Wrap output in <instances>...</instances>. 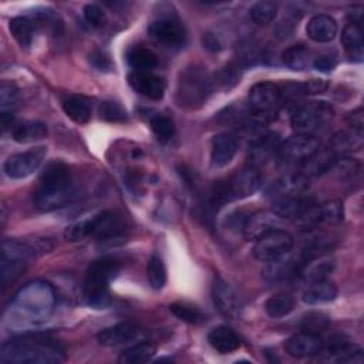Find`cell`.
Here are the masks:
<instances>
[{"mask_svg":"<svg viewBox=\"0 0 364 364\" xmlns=\"http://www.w3.org/2000/svg\"><path fill=\"white\" fill-rule=\"evenodd\" d=\"M0 360L14 364H55L64 360V348L46 336H23L3 343Z\"/></svg>","mask_w":364,"mask_h":364,"instance_id":"6da1fadb","label":"cell"},{"mask_svg":"<svg viewBox=\"0 0 364 364\" xmlns=\"http://www.w3.org/2000/svg\"><path fill=\"white\" fill-rule=\"evenodd\" d=\"M74 198L75 188L68 166L63 162L48 164L34 192V205L43 212H50L68 205Z\"/></svg>","mask_w":364,"mask_h":364,"instance_id":"7a4b0ae2","label":"cell"},{"mask_svg":"<svg viewBox=\"0 0 364 364\" xmlns=\"http://www.w3.org/2000/svg\"><path fill=\"white\" fill-rule=\"evenodd\" d=\"M121 263L111 257L92 262L87 270L82 296L91 307H105L109 301V282L118 276Z\"/></svg>","mask_w":364,"mask_h":364,"instance_id":"3957f363","label":"cell"},{"mask_svg":"<svg viewBox=\"0 0 364 364\" xmlns=\"http://www.w3.org/2000/svg\"><path fill=\"white\" fill-rule=\"evenodd\" d=\"M13 306L30 317L44 318L47 317L55 304L54 289L41 280H34L23 287L13 297Z\"/></svg>","mask_w":364,"mask_h":364,"instance_id":"277c9868","label":"cell"},{"mask_svg":"<svg viewBox=\"0 0 364 364\" xmlns=\"http://www.w3.org/2000/svg\"><path fill=\"white\" fill-rule=\"evenodd\" d=\"M213 81L203 67H188L181 73L176 90V100L181 107L198 108L209 97Z\"/></svg>","mask_w":364,"mask_h":364,"instance_id":"5b68a950","label":"cell"},{"mask_svg":"<svg viewBox=\"0 0 364 364\" xmlns=\"http://www.w3.org/2000/svg\"><path fill=\"white\" fill-rule=\"evenodd\" d=\"M283 90L270 81L255 84L249 92V119L256 125H262L274 118L277 108L283 102Z\"/></svg>","mask_w":364,"mask_h":364,"instance_id":"8992f818","label":"cell"},{"mask_svg":"<svg viewBox=\"0 0 364 364\" xmlns=\"http://www.w3.org/2000/svg\"><path fill=\"white\" fill-rule=\"evenodd\" d=\"M260 186V175L256 168L247 166L235 173L230 179L219 182L212 191V205L222 206L226 202L253 195Z\"/></svg>","mask_w":364,"mask_h":364,"instance_id":"52a82bcc","label":"cell"},{"mask_svg":"<svg viewBox=\"0 0 364 364\" xmlns=\"http://www.w3.org/2000/svg\"><path fill=\"white\" fill-rule=\"evenodd\" d=\"M334 111L330 104L324 101H310L299 105L291 115V128L296 134L314 135L327 127Z\"/></svg>","mask_w":364,"mask_h":364,"instance_id":"ba28073f","label":"cell"},{"mask_svg":"<svg viewBox=\"0 0 364 364\" xmlns=\"http://www.w3.org/2000/svg\"><path fill=\"white\" fill-rule=\"evenodd\" d=\"M34 247L17 240H4L1 245V284L6 287L26 269Z\"/></svg>","mask_w":364,"mask_h":364,"instance_id":"9c48e42d","label":"cell"},{"mask_svg":"<svg viewBox=\"0 0 364 364\" xmlns=\"http://www.w3.org/2000/svg\"><path fill=\"white\" fill-rule=\"evenodd\" d=\"M151 40L162 48L179 50L186 41L183 24L173 17H159L148 26Z\"/></svg>","mask_w":364,"mask_h":364,"instance_id":"30bf717a","label":"cell"},{"mask_svg":"<svg viewBox=\"0 0 364 364\" xmlns=\"http://www.w3.org/2000/svg\"><path fill=\"white\" fill-rule=\"evenodd\" d=\"M293 237L283 229H274L259 237L253 247V255L260 262H273L290 253L293 249Z\"/></svg>","mask_w":364,"mask_h":364,"instance_id":"8fae6325","label":"cell"},{"mask_svg":"<svg viewBox=\"0 0 364 364\" xmlns=\"http://www.w3.org/2000/svg\"><path fill=\"white\" fill-rule=\"evenodd\" d=\"M317 149H320V142L314 135L296 134L279 144L276 155L283 164H303Z\"/></svg>","mask_w":364,"mask_h":364,"instance_id":"7c38bea8","label":"cell"},{"mask_svg":"<svg viewBox=\"0 0 364 364\" xmlns=\"http://www.w3.org/2000/svg\"><path fill=\"white\" fill-rule=\"evenodd\" d=\"M46 148L38 146L33 148L24 152L13 154L10 155L4 164H3V171L4 173L11 178V179H23L30 176L34 171L40 168L43 164V159L46 156Z\"/></svg>","mask_w":364,"mask_h":364,"instance_id":"4fadbf2b","label":"cell"},{"mask_svg":"<svg viewBox=\"0 0 364 364\" xmlns=\"http://www.w3.org/2000/svg\"><path fill=\"white\" fill-rule=\"evenodd\" d=\"M127 225L121 215L112 210L100 212L95 216H91V233L90 236L97 237L98 240L109 242L119 239L125 233Z\"/></svg>","mask_w":364,"mask_h":364,"instance_id":"5bb4252c","label":"cell"},{"mask_svg":"<svg viewBox=\"0 0 364 364\" xmlns=\"http://www.w3.org/2000/svg\"><path fill=\"white\" fill-rule=\"evenodd\" d=\"M212 297L216 309L226 317H237L242 311V300L237 291L222 277L216 276L212 284Z\"/></svg>","mask_w":364,"mask_h":364,"instance_id":"9a60e30c","label":"cell"},{"mask_svg":"<svg viewBox=\"0 0 364 364\" xmlns=\"http://www.w3.org/2000/svg\"><path fill=\"white\" fill-rule=\"evenodd\" d=\"M323 347H324V341L320 337V334L307 331V330L293 334L286 341V346H284L287 354L294 358H306V357L317 355L318 353H321Z\"/></svg>","mask_w":364,"mask_h":364,"instance_id":"2e32d148","label":"cell"},{"mask_svg":"<svg viewBox=\"0 0 364 364\" xmlns=\"http://www.w3.org/2000/svg\"><path fill=\"white\" fill-rule=\"evenodd\" d=\"M128 82L134 91L151 100H161L165 94V80L151 71H132L128 75Z\"/></svg>","mask_w":364,"mask_h":364,"instance_id":"e0dca14e","label":"cell"},{"mask_svg":"<svg viewBox=\"0 0 364 364\" xmlns=\"http://www.w3.org/2000/svg\"><path fill=\"white\" fill-rule=\"evenodd\" d=\"M280 228V218L274 212L262 210L246 218L243 225V235L247 240H257L270 230Z\"/></svg>","mask_w":364,"mask_h":364,"instance_id":"ac0fdd59","label":"cell"},{"mask_svg":"<svg viewBox=\"0 0 364 364\" xmlns=\"http://www.w3.org/2000/svg\"><path fill=\"white\" fill-rule=\"evenodd\" d=\"M139 334H141V327L136 323L122 321V323H118L115 326L101 330L97 334V340L102 346L114 347V346L127 344V343L135 340Z\"/></svg>","mask_w":364,"mask_h":364,"instance_id":"d6986e66","label":"cell"},{"mask_svg":"<svg viewBox=\"0 0 364 364\" xmlns=\"http://www.w3.org/2000/svg\"><path fill=\"white\" fill-rule=\"evenodd\" d=\"M279 138L273 132H262L252 139L249 148V164L253 168L263 165L277 151Z\"/></svg>","mask_w":364,"mask_h":364,"instance_id":"ffe728a7","label":"cell"},{"mask_svg":"<svg viewBox=\"0 0 364 364\" xmlns=\"http://www.w3.org/2000/svg\"><path fill=\"white\" fill-rule=\"evenodd\" d=\"M237 151V139L232 134H216L212 138V149H210V162L215 168H223L236 155Z\"/></svg>","mask_w":364,"mask_h":364,"instance_id":"44dd1931","label":"cell"},{"mask_svg":"<svg viewBox=\"0 0 364 364\" xmlns=\"http://www.w3.org/2000/svg\"><path fill=\"white\" fill-rule=\"evenodd\" d=\"M309 188V178L303 173H287L270 186L269 195L273 199L289 198V196H301V193Z\"/></svg>","mask_w":364,"mask_h":364,"instance_id":"7402d4cb","label":"cell"},{"mask_svg":"<svg viewBox=\"0 0 364 364\" xmlns=\"http://www.w3.org/2000/svg\"><path fill=\"white\" fill-rule=\"evenodd\" d=\"M340 161L338 155L328 149H317L301 164V173L307 178L321 176L331 171Z\"/></svg>","mask_w":364,"mask_h":364,"instance_id":"603a6c76","label":"cell"},{"mask_svg":"<svg viewBox=\"0 0 364 364\" xmlns=\"http://www.w3.org/2000/svg\"><path fill=\"white\" fill-rule=\"evenodd\" d=\"M333 269H334L333 259H330L328 256L317 255L303 260L297 270V274L307 283H311V282L327 279V276L333 272Z\"/></svg>","mask_w":364,"mask_h":364,"instance_id":"cb8c5ba5","label":"cell"},{"mask_svg":"<svg viewBox=\"0 0 364 364\" xmlns=\"http://www.w3.org/2000/svg\"><path fill=\"white\" fill-rule=\"evenodd\" d=\"M306 31L313 41L328 43L337 34V23L327 14H316L309 20Z\"/></svg>","mask_w":364,"mask_h":364,"instance_id":"d4e9b609","label":"cell"},{"mask_svg":"<svg viewBox=\"0 0 364 364\" xmlns=\"http://www.w3.org/2000/svg\"><path fill=\"white\" fill-rule=\"evenodd\" d=\"M364 144V136H363V129H344L338 131L333 135L330 141V149L337 154V155H347L354 151L361 149Z\"/></svg>","mask_w":364,"mask_h":364,"instance_id":"484cf974","label":"cell"},{"mask_svg":"<svg viewBox=\"0 0 364 364\" xmlns=\"http://www.w3.org/2000/svg\"><path fill=\"white\" fill-rule=\"evenodd\" d=\"M313 203L304 196H289V198H277L272 202V212H274L279 218L293 219L301 218L306 210Z\"/></svg>","mask_w":364,"mask_h":364,"instance_id":"4316f807","label":"cell"},{"mask_svg":"<svg viewBox=\"0 0 364 364\" xmlns=\"http://www.w3.org/2000/svg\"><path fill=\"white\" fill-rule=\"evenodd\" d=\"M209 344L219 353L228 354L240 347V338L235 330L228 326H218L208 334Z\"/></svg>","mask_w":364,"mask_h":364,"instance_id":"83f0119b","label":"cell"},{"mask_svg":"<svg viewBox=\"0 0 364 364\" xmlns=\"http://www.w3.org/2000/svg\"><path fill=\"white\" fill-rule=\"evenodd\" d=\"M47 125L40 121H23L13 127L11 136L18 144H31L47 136Z\"/></svg>","mask_w":364,"mask_h":364,"instance_id":"f1b7e54d","label":"cell"},{"mask_svg":"<svg viewBox=\"0 0 364 364\" xmlns=\"http://www.w3.org/2000/svg\"><path fill=\"white\" fill-rule=\"evenodd\" d=\"M336 296H337V287L331 282L324 279V280L309 283L307 289L301 294V299L307 304H321V303L334 300Z\"/></svg>","mask_w":364,"mask_h":364,"instance_id":"f546056e","label":"cell"},{"mask_svg":"<svg viewBox=\"0 0 364 364\" xmlns=\"http://www.w3.org/2000/svg\"><path fill=\"white\" fill-rule=\"evenodd\" d=\"M64 112L77 124H85L92 115V102L84 95H71L63 102Z\"/></svg>","mask_w":364,"mask_h":364,"instance_id":"4dcf8cb0","label":"cell"},{"mask_svg":"<svg viewBox=\"0 0 364 364\" xmlns=\"http://www.w3.org/2000/svg\"><path fill=\"white\" fill-rule=\"evenodd\" d=\"M300 264L301 262H294L293 259H286V256H283L277 260L269 262L263 270V277L270 283L284 280L293 274H297Z\"/></svg>","mask_w":364,"mask_h":364,"instance_id":"1f68e13d","label":"cell"},{"mask_svg":"<svg viewBox=\"0 0 364 364\" xmlns=\"http://www.w3.org/2000/svg\"><path fill=\"white\" fill-rule=\"evenodd\" d=\"M37 20L30 18V17H14L9 23L10 33L16 38V41L21 47H28L33 41L36 28H37Z\"/></svg>","mask_w":364,"mask_h":364,"instance_id":"d6a6232c","label":"cell"},{"mask_svg":"<svg viewBox=\"0 0 364 364\" xmlns=\"http://www.w3.org/2000/svg\"><path fill=\"white\" fill-rule=\"evenodd\" d=\"M128 64L134 71H152L158 65L156 55L146 47L134 46L127 54Z\"/></svg>","mask_w":364,"mask_h":364,"instance_id":"836d02e7","label":"cell"},{"mask_svg":"<svg viewBox=\"0 0 364 364\" xmlns=\"http://www.w3.org/2000/svg\"><path fill=\"white\" fill-rule=\"evenodd\" d=\"M156 353V346L151 341L138 343L121 353L118 363L121 364H141L149 361Z\"/></svg>","mask_w":364,"mask_h":364,"instance_id":"e575fe53","label":"cell"},{"mask_svg":"<svg viewBox=\"0 0 364 364\" xmlns=\"http://www.w3.org/2000/svg\"><path fill=\"white\" fill-rule=\"evenodd\" d=\"M283 63L291 68V70H304L310 64H313V55L311 51L303 46V44H296L289 47L284 54H283Z\"/></svg>","mask_w":364,"mask_h":364,"instance_id":"d590c367","label":"cell"},{"mask_svg":"<svg viewBox=\"0 0 364 364\" xmlns=\"http://www.w3.org/2000/svg\"><path fill=\"white\" fill-rule=\"evenodd\" d=\"M341 43L346 51L353 57L363 55V30L360 24L350 23L343 28L341 33Z\"/></svg>","mask_w":364,"mask_h":364,"instance_id":"8d00e7d4","label":"cell"},{"mask_svg":"<svg viewBox=\"0 0 364 364\" xmlns=\"http://www.w3.org/2000/svg\"><path fill=\"white\" fill-rule=\"evenodd\" d=\"M169 310L176 318L188 324H200L205 321V314L202 310L188 301H175L169 306Z\"/></svg>","mask_w":364,"mask_h":364,"instance_id":"74e56055","label":"cell"},{"mask_svg":"<svg viewBox=\"0 0 364 364\" xmlns=\"http://www.w3.org/2000/svg\"><path fill=\"white\" fill-rule=\"evenodd\" d=\"M294 307V300L289 294H274L264 303V311L272 318H280L287 316Z\"/></svg>","mask_w":364,"mask_h":364,"instance_id":"f35d334b","label":"cell"},{"mask_svg":"<svg viewBox=\"0 0 364 364\" xmlns=\"http://www.w3.org/2000/svg\"><path fill=\"white\" fill-rule=\"evenodd\" d=\"M250 18L257 26H266L272 23L277 16V4L273 1L262 0L255 3L249 10Z\"/></svg>","mask_w":364,"mask_h":364,"instance_id":"ab89813d","label":"cell"},{"mask_svg":"<svg viewBox=\"0 0 364 364\" xmlns=\"http://www.w3.org/2000/svg\"><path fill=\"white\" fill-rule=\"evenodd\" d=\"M146 277L152 289L159 290L166 283V269L164 260L158 255H152L146 264Z\"/></svg>","mask_w":364,"mask_h":364,"instance_id":"60d3db41","label":"cell"},{"mask_svg":"<svg viewBox=\"0 0 364 364\" xmlns=\"http://www.w3.org/2000/svg\"><path fill=\"white\" fill-rule=\"evenodd\" d=\"M318 212V223L337 225L343 220V203L340 200H330L323 206L317 208Z\"/></svg>","mask_w":364,"mask_h":364,"instance_id":"b9f144b4","label":"cell"},{"mask_svg":"<svg viewBox=\"0 0 364 364\" xmlns=\"http://www.w3.org/2000/svg\"><path fill=\"white\" fill-rule=\"evenodd\" d=\"M151 129H152V132L156 135V138L159 139V141H162V142H165V141H169L172 136H173V134H175V125H173V122H172V119L171 118H168L166 115H161V114H158V115H154L152 118H151Z\"/></svg>","mask_w":364,"mask_h":364,"instance_id":"7bdbcfd3","label":"cell"},{"mask_svg":"<svg viewBox=\"0 0 364 364\" xmlns=\"http://www.w3.org/2000/svg\"><path fill=\"white\" fill-rule=\"evenodd\" d=\"M91 233V218H84L73 222L64 230V237L70 242H77L88 237Z\"/></svg>","mask_w":364,"mask_h":364,"instance_id":"ee69618b","label":"cell"},{"mask_svg":"<svg viewBox=\"0 0 364 364\" xmlns=\"http://www.w3.org/2000/svg\"><path fill=\"white\" fill-rule=\"evenodd\" d=\"M100 117L108 122H124L127 119V111L114 101H104L100 107Z\"/></svg>","mask_w":364,"mask_h":364,"instance_id":"f6af8a7d","label":"cell"},{"mask_svg":"<svg viewBox=\"0 0 364 364\" xmlns=\"http://www.w3.org/2000/svg\"><path fill=\"white\" fill-rule=\"evenodd\" d=\"M84 18L91 27H102L107 23V14L98 4H87L84 7Z\"/></svg>","mask_w":364,"mask_h":364,"instance_id":"bcb514c9","label":"cell"},{"mask_svg":"<svg viewBox=\"0 0 364 364\" xmlns=\"http://www.w3.org/2000/svg\"><path fill=\"white\" fill-rule=\"evenodd\" d=\"M18 97V91L13 84L3 82L0 87V105L1 111H9L11 109L13 105H16Z\"/></svg>","mask_w":364,"mask_h":364,"instance_id":"7dc6e473","label":"cell"},{"mask_svg":"<svg viewBox=\"0 0 364 364\" xmlns=\"http://www.w3.org/2000/svg\"><path fill=\"white\" fill-rule=\"evenodd\" d=\"M297 94H321L328 88V82L324 80H310L303 84L294 85Z\"/></svg>","mask_w":364,"mask_h":364,"instance_id":"c3c4849f","label":"cell"},{"mask_svg":"<svg viewBox=\"0 0 364 364\" xmlns=\"http://www.w3.org/2000/svg\"><path fill=\"white\" fill-rule=\"evenodd\" d=\"M336 65H337L336 54L324 53V54H320V55L314 57V60H313V67L318 71H323V73L331 71Z\"/></svg>","mask_w":364,"mask_h":364,"instance_id":"681fc988","label":"cell"},{"mask_svg":"<svg viewBox=\"0 0 364 364\" xmlns=\"http://www.w3.org/2000/svg\"><path fill=\"white\" fill-rule=\"evenodd\" d=\"M239 81V74L233 67H225L216 75V82L223 88H230Z\"/></svg>","mask_w":364,"mask_h":364,"instance_id":"f907efd6","label":"cell"},{"mask_svg":"<svg viewBox=\"0 0 364 364\" xmlns=\"http://www.w3.org/2000/svg\"><path fill=\"white\" fill-rule=\"evenodd\" d=\"M202 41H203V47H205L206 50L212 51V53L219 51V50H222V47H223L220 38H219L216 34H213V33H206V34L203 36Z\"/></svg>","mask_w":364,"mask_h":364,"instance_id":"816d5d0a","label":"cell"},{"mask_svg":"<svg viewBox=\"0 0 364 364\" xmlns=\"http://www.w3.org/2000/svg\"><path fill=\"white\" fill-rule=\"evenodd\" d=\"M347 121L350 124L351 128H355V129H363V124H364V115H363V108L358 107L357 109L351 111L347 117Z\"/></svg>","mask_w":364,"mask_h":364,"instance_id":"f5cc1de1","label":"cell"},{"mask_svg":"<svg viewBox=\"0 0 364 364\" xmlns=\"http://www.w3.org/2000/svg\"><path fill=\"white\" fill-rule=\"evenodd\" d=\"M92 60H98V61H100L98 64H95V67H97L98 70H104V68L109 67V61H108V58H107V57H104L102 54L92 55Z\"/></svg>","mask_w":364,"mask_h":364,"instance_id":"db71d44e","label":"cell"},{"mask_svg":"<svg viewBox=\"0 0 364 364\" xmlns=\"http://www.w3.org/2000/svg\"><path fill=\"white\" fill-rule=\"evenodd\" d=\"M11 122H13V114L9 112V111H1V125H3V129L10 127Z\"/></svg>","mask_w":364,"mask_h":364,"instance_id":"11a10c76","label":"cell"}]
</instances>
